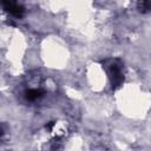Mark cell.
Segmentation results:
<instances>
[{"mask_svg":"<svg viewBox=\"0 0 151 151\" xmlns=\"http://www.w3.org/2000/svg\"><path fill=\"white\" fill-rule=\"evenodd\" d=\"M110 77L112 79V85L119 86L120 83L123 81V76H122V68L119 65H117L116 63H113L110 67Z\"/></svg>","mask_w":151,"mask_h":151,"instance_id":"obj_1","label":"cell"},{"mask_svg":"<svg viewBox=\"0 0 151 151\" xmlns=\"http://www.w3.org/2000/svg\"><path fill=\"white\" fill-rule=\"evenodd\" d=\"M41 96V92L39 90H29L26 92V97L28 100H35Z\"/></svg>","mask_w":151,"mask_h":151,"instance_id":"obj_2","label":"cell"},{"mask_svg":"<svg viewBox=\"0 0 151 151\" xmlns=\"http://www.w3.org/2000/svg\"><path fill=\"white\" fill-rule=\"evenodd\" d=\"M4 136V129L0 126V137H2Z\"/></svg>","mask_w":151,"mask_h":151,"instance_id":"obj_3","label":"cell"}]
</instances>
